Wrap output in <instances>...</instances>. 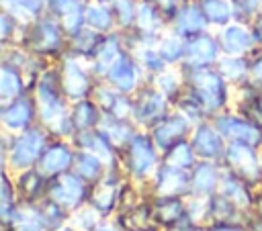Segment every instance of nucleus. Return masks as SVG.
<instances>
[{
  "instance_id": "nucleus-24",
  "label": "nucleus",
  "mask_w": 262,
  "mask_h": 231,
  "mask_svg": "<svg viewBox=\"0 0 262 231\" xmlns=\"http://www.w3.org/2000/svg\"><path fill=\"white\" fill-rule=\"evenodd\" d=\"M18 8H25V10H37L41 0H14Z\"/></svg>"
},
{
  "instance_id": "nucleus-4",
  "label": "nucleus",
  "mask_w": 262,
  "mask_h": 231,
  "mask_svg": "<svg viewBox=\"0 0 262 231\" xmlns=\"http://www.w3.org/2000/svg\"><path fill=\"white\" fill-rule=\"evenodd\" d=\"M252 43V37L250 33H246L244 29L239 27H229L225 33H223V45L229 53H239L244 51L248 45Z\"/></svg>"
},
{
  "instance_id": "nucleus-15",
  "label": "nucleus",
  "mask_w": 262,
  "mask_h": 231,
  "mask_svg": "<svg viewBox=\"0 0 262 231\" xmlns=\"http://www.w3.org/2000/svg\"><path fill=\"white\" fill-rule=\"evenodd\" d=\"M215 184V172L211 166H201L194 174V188L201 192H209Z\"/></svg>"
},
{
  "instance_id": "nucleus-11",
  "label": "nucleus",
  "mask_w": 262,
  "mask_h": 231,
  "mask_svg": "<svg viewBox=\"0 0 262 231\" xmlns=\"http://www.w3.org/2000/svg\"><path fill=\"white\" fill-rule=\"evenodd\" d=\"M70 164V151L61 145H55L51 147L47 153H45V159H43V166L47 172H59L63 170L66 166Z\"/></svg>"
},
{
  "instance_id": "nucleus-1",
  "label": "nucleus",
  "mask_w": 262,
  "mask_h": 231,
  "mask_svg": "<svg viewBox=\"0 0 262 231\" xmlns=\"http://www.w3.org/2000/svg\"><path fill=\"white\" fill-rule=\"evenodd\" d=\"M41 145H43V137H41L39 131H29V133H25V135L16 141V145H14V153H12L14 166H27V164H31V161L37 157Z\"/></svg>"
},
{
  "instance_id": "nucleus-21",
  "label": "nucleus",
  "mask_w": 262,
  "mask_h": 231,
  "mask_svg": "<svg viewBox=\"0 0 262 231\" xmlns=\"http://www.w3.org/2000/svg\"><path fill=\"white\" fill-rule=\"evenodd\" d=\"M88 20H90L94 27H98V29H106V27L111 25V16H108V12L102 10V8H96V6L88 8Z\"/></svg>"
},
{
  "instance_id": "nucleus-10",
  "label": "nucleus",
  "mask_w": 262,
  "mask_h": 231,
  "mask_svg": "<svg viewBox=\"0 0 262 231\" xmlns=\"http://www.w3.org/2000/svg\"><path fill=\"white\" fill-rule=\"evenodd\" d=\"M194 149L201 155H213V153H217L219 151V139H217V135L209 127L199 129L196 135H194Z\"/></svg>"
},
{
  "instance_id": "nucleus-2",
  "label": "nucleus",
  "mask_w": 262,
  "mask_h": 231,
  "mask_svg": "<svg viewBox=\"0 0 262 231\" xmlns=\"http://www.w3.org/2000/svg\"><path fill=\"white\" fill-rule=\"evenodd\" d=\"M131 159H133V170L143 174L151 164H154V151L151 145L145 137H135L131 143Z\"/></svg>"
},
{
  "instance_id": "nucleus-13",
  "label": "nucleus",
  "mask_w": 262,
  "mask_h": 231,
  "mask_svg": "<svg viewBox=\"0 0 262 231\" xmlns=\"http://www.w3.org/2000/svg\"><path fill=\"white\" fill-rule=\"evenodd\" d=\"M205 27V20L201 16V12L196 8H184L178 16V29L192 33V31H201Z\"/></svg>"
},
{
  "instance_id": "nucleus-22",
  "label": "nucleus",
  "mask_w": 262,
  "mask_h": 231,
  "mask_svg": "<svg viewBox=\"0 0 262 231\" xmlns=\"http://www.w3.org/2000/svg\"><path fill=\"white\" fill-rule=\"evenodd\" d=\"M117 10H119V14H121V20H123V22H129V20L133 18L131 2H127V0H119V2H117Z\"/></svg>"
},
{
  "instance_id": "nucleus-5",
  "label": "nucleus",
  "mask_w": 262,
  "mask_h": 231,
  "mask_svg": "<svg viewBox=\"0 0 262 231\" xmlns=\"http://www.w3.org/2000/svg\"><path fill=\"white\" fill-rule=\"evenodd\" d=\"M31 119V106L27 100H18L14 102L6 112H4V123L10 127V129H20L29 123Z\"/></svg>"
},
{
  "instance_id": "nucleus-16",
  "label": "nucleus",
  "mask_w": 262,
  "mask_h": 231,
  "mask_svg": "<svg viewBox=\"0 0 262 231\" xmlns=\"http://www.w3.org/2000/svg\"><path fill=\"white\" fill-rule=\"evenodd\" d=\"M18 88H20V84H18L16 72H12L10 67H4V72H2V96L4 98L16 96L18 94Z\"/></svg>"
},
{
  "instance_id": "nucleus-20",
  "label": "nucleus",
  "mask_w": 262,
  "mask_h": 231,
  "mask_svg": "<svg viewBox=\"0 0 262 231\" xmlns=\"http://www.w3.org/2000/svg\"><path fill=\"white\" fill-rule=\"evenodd\" d=\"M78 166H80V174L86 176V178H94L98 174V170H100V161L96 157H92V155L80 157V164Z\"/></svg>"
},
{
  "instance_id": "nucleus-7",
  "label": "nucleus",
  "mask_w": 262,
  "mask_h": 231,
  "mask_svg": "<svg viewBox=\"0 0 262 231\" xmlns=\"http://www.w3.org/2000/svg\"><path fill=\"white\" fill-rule=\"evenodd\" d=\"M63 86H66V92L70 96H80L84 94L86 90V78L82 74V70L76 65V63H68L66 67V78H63Z\"/></svg>"
},
{
  "instance_id": "nucleus-26",
  "label": "nucleus",
  "mask_w": 262,
  "mask_h": 231,
  "mask_svg": "<svg viewBox=\"0 0 262 231\" xmlns=\"http://www.w3.org/2000/svg\"><path fill=\"white\" fill-rule=\"evenodd\" d=\"M225 231H235V229H225Z\"/></svg>"
},
{
  "instance_id": "nucleus-18",
  "label": "nucleus",
  "mask_w": 262,
  "mask_h": 231,
  "mask_svg": "<svg viewBox=\"0 0 262 231\" xmlns=\"http://www.w3.org/2000/svg\"><path fill=\"white\" fill-rule=\"evenodd\" d=\"M162 106H164V100H162V96H158V94H149L147 96V100H143V104H141V114H145L147 119L149 117H156L160 110H162Z\"/></svg>"
},
{
  "instance_id": "nucleus-23",
  "label": "nucleus",
  "mask_w": 262,
  "mask_h": 231,
  "mask_svg": "<svg viewBox=\"0 0 262 231\" xmlns=\"http://www.w3.org/2000/svg\"><path fill=\"white\" fill-rule=\"evenodd\" d=\"M49 4H51L53 10H59V12H63V14L74 6L72 0H49Z\"/></svg>"
},
{
  "instance_id": "nucleus-17",
  "label": "nucleus",
  "mask_w": 262,
  "mask_h": 231,
  "mask_svg": "<svg viewBox=\"0 0 262 231\" xmlns=\"http://www.w3.org/2000/svg\"><path fill=\"white\" fill-rule=\"evenodd\" d=\"M180 53H182V43H180L176 37H170V39H166V41L162 43V57H164V59L174 61V59L180 57Z\"/></svg>"
},
{
  "instance_id": "nucleus-25",
  "label": "nucleus",
  "mask_w": 262,
  "mask_h": 231,
  "mask_svg": "<svg viewBox=\"0 0 262 231\" xmlns=\"http://www.w3.org/2000/svg\"><path fill=\"white\" fill-rule=\"evenodd\" d=\"M254 76H256V78L262 82V59H260V61L254 65Z\"/></svg>"
},
{
  "instance_id": "nucleus-3",
  "label": "nucleus",
  "mask_w": 262,
  "mask_h": 231,
  "mask_svg": "<svg viewBox=\"0 0 262 231\" xmlns=\"http://www.w3.org/2000/svg\"><path fill=\"white\" fill-rule=\"evenodd\" d=\"M111 80L121 88V90H129L135 84V70L133 63L127 57H119L113 65H111Z\"/></svg>"
},
{
  "instance_id": "nucleus-8",
  "label": "nucleus",
  "mask_w": 262,
  "mask_h": 231,
  "mask_svg": "<svg viewBox=\"0 0 262 231\" xmlns=\"http://www.w3.org/2000/svg\"><path fill=\"white\" fill-rule=\"evenodd\" d=\"M188 55L192 63H209L211 59H215V43L209 37H201L190 45Z\"/></svg>"
},
{
  "instance_id": "nucleus-19",
  "label": "nucleus",
  "mask_w": 262,
  "mask_h": 231,
  "mask_svg": "<svg viewBox=\"0 0 262 231\" xmlns=\"http://www.w3.org/2000/svg\"><path fill=\"white\" fill-rule=\"evenodd\" d=\"M96 121V112L90 104H80L76 110V125L78 127H90Z\"/></svg>"
},
{
  "instance_id": "nucleus-6",
  "label": "nucleus",
  "mask_w": 262,
  "mask_h": 231,
  "mask_svg": "<svg viewBox=\"0 0 262 231\" xmlns=\"http://www.w3.org/2000/svg\"><path fill=\"white\" fill-rule=\"evenodd\" d=\"M182 131H184V121H182L180 117H172V119H168V121L156 131V139H158V143H160L162 147H168L176 137L182 135Z\"/></svg>"
},
{
  "instance_id": "nucleus-9",
  "label": "nucleus",
  "mask_w": 262,
  "mask_h": 231,
  "mask_svg": "<svg viewBox=\"0 0 262 231\" xmlns=\"http://www.w3.org/2000/svg\"><path fill=\"white\" fill-rule=\"evenodd\" d=\"M227 155L231 157V161H233L235 166H242V170H244V172H254V174L258 172L256 159H254L252 151H250L244 143H233V145L229 147Z\"/></svg>"
},
{
  "instance_id": "nucleus-12",
  "label": "nucleus",
  "mask_w": 262,
  "mask_h": 231,
  "mask_svg": "<svg viewBox=\"0 0 262 231\" xmlns=\"http://www.w3.org/2000/svg\"><path fill=\"white\" fill-rule=\"evenodd\" d=\"M221 123L227 125V127H223L227 135L237 137V139H242V141H246V143H254V141H258V133H256V129H252V127H248V125H244V123H239V121H235V119H229V121L223 119Z\"/></svg>"
},
{
  "instance_id": "nucleus-14",
  "label": "nucleus",
  "mask_w": 262,
  "mask_h": 231,
  "mask_svg": "<svg viewBox=\"0 0 262 231\" xmlns=\"http://www.w3.org/2000/svg\"><path fill=\"white\" fill-rule=\"evenodd\" d=\"M205 12L209 14V18H213L215 22H225L229 18V4L225 0H205L203 4Z\"/></svg>"
}]
</instances>
